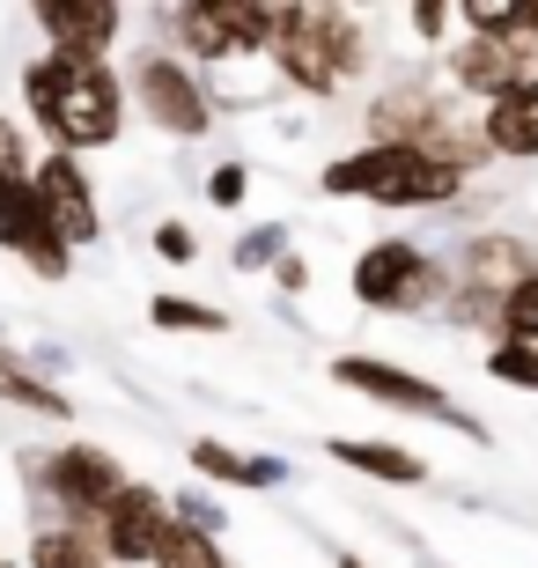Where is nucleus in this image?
Returning <instances> with one entry per match:
<instances>
[{
	"label": "nucleus",
	"instance_id": "1",
	"mask_svg": "<svg viewBox=\"0 0 538 568\" xmlns=\"http://www.w3.org/2000/svg\"><path fill=\"white\" fill-rule=\"evenodd\" d=\"M22 111H30V133H44L52 155H97V148H119L125 119V74L111 60H60V52H30L22 60Z\"/></svg>",
	"mask_w": 538,
	"mask_h": 568
},
{
	"label": "nucleus",
	"instance_id": "2",
	"mask_svg": "<svg viewBox=\"0 0 538 568\" xmlns=\"http://www.w3.org/2000/svg\"><path fill=\"white\" fill-rule=\"evenodd\" d=\"M376 44L362 8H339V0H281V38H273L266 67L281 74V89L295 97H339L369 74Z\"/></svg>",
	"mask_w": 538,
	"mask_h": 568
},
{
	"label": "nucleus",
	"instance_id": "3",
	"mask_svg": "<svg viewBox=\"0 0 538 568\" xmlns=\"http://www.w3.org/2000/svg\"><path fill=\"white\" fill-rule=\"evenodd\" d=\"M362 126H369V141H384V148H428V155L457 163L465 178L495 163V155H487V133H479V111H457V97L435 89L428 74L384 82L369 97V111H362Z\"/></svg>",
	"mask_w": 538,
	"mask_h": 568
},
{
	"label": "nucleus",
	"instance_id": "4",
	"mask_svg": "<svg viewBox=\"0 0 538 568\" xmlns=\"http://www.w3.org/2000/svg\"><path fill=\"white\" fill-rule=\"evenodd\" d=\"M465 170L428 155V148H384V141H362L354 155H332L317 170V192L325 200H369V207H450L465 200Z\"/></svg>",
	"mask_w": 538,
	"mask_h": 568
},
{
	"label": "nucleus",
	"instance_id": "5",
	"mask_svg": "<svg viewBox=\"0 0 538 568\" xmlns=\"http://www.w3.org/2000/svg\"><path fill=\"white\" fill-rule=\"evenodd\" d=\"M531 274H538V252L524 244L517 230H473L450 252V311H443V317L495 339L501 333V311H509V295H517Z\"/></svg>",
	"mask_w": 538,
	"mask_h": 568
},
{
	"label": "nucleus",
	"instance_id": "6",
	"mask_svg": "<svg viewBox=\"0 0 538 568\" xmlns=\"http://www.w3.org/2000/svg\"><path fill=\"white\" fill-rule=\"evenodd\" d=\"M347 288H354V303H362V311H384V317H443V311H450V258L420 252L414 236H376V244H362Z\"/></svg>",
	"mask_w": 538,
	"mask_h": 568
},
{
	"label": "nucleus",
	"instance_id": "7",
	"mask_svg": "<svg viewBox=\"0 0 538 568\" xmlns=\"http://www.w3.org/2000/svg\"><path fill=\"white\" fill-rule=\"evenodd\" d=\"M119 74H125V104L141 111L155 133H170V141H207L214 119H222L214 82L200 74V67H185L170 44H141Z\"/></svg>",
	"mask_w": 538,
	"mask_h": 568
},
{
	"label": "nucleus",
	"instance_id": "8",
	"mask_svg": "<svg viewBox=\"0 0 538 568\" xmlns=\"http://www.w3.org/2000/svg\"><path fill=\"white\" fill-rule=\"evenodd\" d=\"M332 384H347V392H362V399H376V406H398V414H420V422H443V428H457V436L487 443V422H473L465 406H450V392L435 377H414V369H398V362H384V355H332Z\"/></svg>",
	"mask_w": 538,
	"mask_h": 568
},
{
	"label": "nucleus",
	"instance_id": "9",
	"mask_svg": "<svg viewBox=\"0 0 538 568\" xmlns=\"http://www.w3.org/2000/svg\"><path fill=\"white\" fill-rule=\"evenodd\" d=\"M443 82L465 104H501V97H524L538 89V38H457L443 44Z\"/></svg>",
	"mask_w": 538,
	"mask_h": 568
},
{
	"label": "nucleus",
	"instance_id": "10",
	"mask_svg": "<svg viewBox=\"0 0 538 568\" xmlns=\"http://www.w3.org/2000/svg\"><path fill=\"white\" fill-rule=\"evenodd\" d=\"M30 185H38L44 222H52L74 252L104 244V200H97V178L82 170V155H52V148H44L38 170H30Z\"/></svg>",
	"mask_w": 538,
	"mask_h": 568
},
{
	"label": "nucleus",
	"instance_id": "11",
	"mask_svg": "<svg viewBox=\"0 0 538 568\" xmlns=\"http://www.w3.org/2000/svg\"><path fill=\"white\" fill-rule=\"evenodd\" d=\"M30 22H38L44 52H60V60L89 67V60H111V44L125 38L133 8H119V0H38V8H30Z\"/></svg>",
	"mask_w": 538,
	"mask_h": 568
},
{
	"label": "nucleus",
	"instance_id": "12",
	"mask_svg": "<svg viewBox=\"0 0 538 568\" xmlns=\"http://www.w3.org/2000/svg\"><path fill=\"white\" fill-rule=\"evenodd\" d=\"M177 525L170 517V495L155 480H133L119 495V503L97 517V539H104V561L111 568H148L155 561V547H163V531Z\"/></svg>",
	"mask_w": 538,
	"mask_h": 568
},
{
	"label": "nucleus",
	"instance_id": "13",
	"mask_svg": "<svg viewBox=\"0 0 538 568\" xmlns=\"http://www.w3.org/2000/svg\"><path fill=\"white\" fill-rule=\"evenodd\" d=\"M185 465L200 473L207 487H251V495H273V487H288V458H273V450H236L222 436H192L185 443Z\"/></svg>",
	"mask_w": 538,
	"mask_h": 568
},
{
	"label": "nucleus",
	"instance_id": "14",
	"mask_svg": "<svg viewBox=\"0 0 538 568\" xmlns=\"http://www.w3.org/2000/svg\"><path fill=\"white\" fill-rule=\"evenodd\" d=\"M325 458L362 473V480H384V487H428V458L384 436H325Z\"/></svg>",
	"mask_w": 538,
	"mask_h": 568
},
{
	"label": "nucleus",
	"instance_id": "15",
	"mask_svg": "<svg viewBox=\"0 0 538 568\" xmlns=\"http://www.w3.org/2000/svg\"><path fill=\"white\" fill-rule=\"evenodd\" d=\"M479 133H487V155H501V163H538V89L487 104Z\"/></svg>",
	"mask_w": 538,
	"mask_h": 568
},
{
	"label": "nucleus",
	"instance_id": "16",
	"mask_svg": "<svg viewBox=\"0 0 538 568\" xmlns=\"http://www.w3.org/2000/svg\"><path fill=\"white\" fill-rule=\"evenodd\" d=\"M0 406H16V414H44V422H74V399H67L52 377H38L22 347H0Z\"/></svg>",
	"mask_w": 538,
	"mask_h": 568
},
{
	"label": "nucleus",
	"instance_id": "17",
	"mask_svg": "<svg viewBox=\"0 0 538 568\" xmlns=\"http://www.w3.org/2000/svg\"><path fill=\"white\" fill-rule=\"evenodd\" d=\"M22 568H111V561H104L97 525H89V517H74V525H60V531H30Z\"/></svg>",
	"mask_w": 538,
	"mask_h": 568
},
{
	"label": "nucleus",
	"instance_id": "18",
	"mask_svg": "<svg viewBox=\"0 0 538 568\" xmlns=\"http://www.w3.org/2000/svg\"><path fill=\"white\" fill-rule=\"evenodd\" d=\"M148 325H155V333H192V339H214V333H229V311H214V303H192V295L163 288V295H148Z\"/></svg>",
	"mask_w": 538,
	"mask_h": 568
},
{
	"label": "nucleus",
	"instance_id": "19",
	"mask_svg": "<svg viewBox=\"0 0 538 568\" xmlns=\"http://www.w3.org/2000/svg\"><path fill=\"white\" fill-rule=\"evenodd\" d=\"M288 252H295V244H288V222H251V230L229 244V266H236V274H273Z\"/></svg>",
	"mask_w": 538,
	"mask_h": 568
},
{
	"label": "nucleus",
	"instance_id": "20",
	"mask_svg": "<svg viewBox=\"0 0 538 568\" xmlns=\"http://www.w3.org/2000/svg\"><path fill=\"white\" fill-rule=\"evenodd\" d=\"M148 568H229L222 539H207V531H192V525H170L163 531V547H155V561Z\"/></svg>",
	"mask_w": 538,
	"mask_h": 568
},
{
	"label": "nucleus",
	"instance_id": "21",
	"mask_svg": "<svg viewBox=\"0 0 538 568\" xmlns=\"http://www.w3.org/2000/svg\"><path fill=\"white\" fill-rule=\"evenodd\" d=\"M170 517L192 525V531H207V539H222V531H229V509L214 503L207 487H170Z\"/></svg>",
	"mask_w": 538,
	"mask_h": 568
},
{
	"label": "nucleus",
	"instance_id": "22",
	"mask_svg": "<svg viewBox=\"0 0 538 568\" xmlns=\"http://www.w3.org/2000/svg\"><path fill=\"white\" fill-rule=\"evenodd\" d=\"M487 377H495V384H517V392H538V347L495 339V347H487Z\"/></svg>",
	"mask_w": 538,
	"mask_h": 568
},
{
	"label": "nucleus",
	"instance_id": "23",
	"mask_svg": "<svg viewBox=\"0 0 538 568\" xmlns=\"http://www.w3.org/2000/svg\"><path fill=\"white\" fill-rule=\"evenodd\" d=\"M495 339H517V347H538V274L509 295V311H501V333Z\"/></svg>",
	"mask_w": 538,
	"mask_h": 568
},
{
	"label": "nucleus",
	"instance_id": "24",
	"mask_svg": "<svg viewBox=\"0 0 538 568\" xmlns=\"http://www.w3.org/2000/svg\"><path fill=\"white\" fill-rule=\"evenodd\" d=\"M200 192H207V207L236 214V207H244V192H251V163H214L207 178H200Z\"/></svg>",
	"mask_w": 538,
	"mask_h": 568
},
{
	"label": "nucleus",
	"instance_id": "25",
	"mask_svg": "<svg viewBox=\"0 0 538 568\" xmlns=\"http://www.w3.org/2000/svg\"><path fill=\"white\" fill-rule=\"evenodd\" d=\"M406 30H414L420 44L443 52V38L457 30V0H414V8H406Z\"/></svg>",
	"mask_w": 538,
	"mask_h": 568
},
{
	"label": "nucleus",
	"instance_id": "26",
	"mask_svg": "<svg viewBox=\"0 0 538 568\" xmlns=\"http://www.w3.org/2000/svg\"><path fill=\"white\" fill-rule=\"evenodd\" d=\"M0 170H16V178H30V170H38V141H30V126H22V119H8V111H0Z\"/></svg>",
	"mask_w": 538,
	"mask_h": 568
},
{
	"label": "nucleus",
	"instance_id": "27",
	"mask_svg": "<svg viewBox=\"0 0 538 568\" xmlns=\"http://www.w3.org/2000/svg\"><path fill=\"white\" fill-rule=\"evenodd\" d=\"M155 258H163V266H192V258H200V236H192V222L163 214V222H155Z\"/></svg>",
	"mask_w": 538,
	"mask_h": 568
},
{
	"label": "nucleus",
	"instance_id": "28",
	"mask_svg": "<svg viewBox=\"0 0 538 568\" xmlns=\"http://www.w3.org/2000/svg\"><path fill=\"white\" fill-rule=\"evenodd\" d=\"M273 288H281V295H303V288H311V258L288 252L281 266H273Z\"/></svg>",
	"mask_w": 538,
	"mask_h": 568
},
{
	"label": "nucleus",
	"instance_id": "29",
	"mask_svg": "<svg viewBox=\"0 0 538 568\" xmlns=\"http://www.w3.org/2000/svg\"><path fill=\"white\" fill-rule=\"evenodd\" d=\"M332 568H376V561H362V554H332Z\"/></svg>",
	"mask_w": 538,
	"mask_h": 568
},
{
	"label": "nucleus",
	"instance_id": "30",
	"mask_svg": "<svg viewBox=\"0 0 538 568\" xmlns=\"http://www.w3.org/2000/svg\"><path fill=\"white\" fill-rule=\"evenodd\" d=\"M0 568H22V561H0Z\"/></svg>",
	"mask_w": 538,
	"mask_h": 568
}]
</instances>
